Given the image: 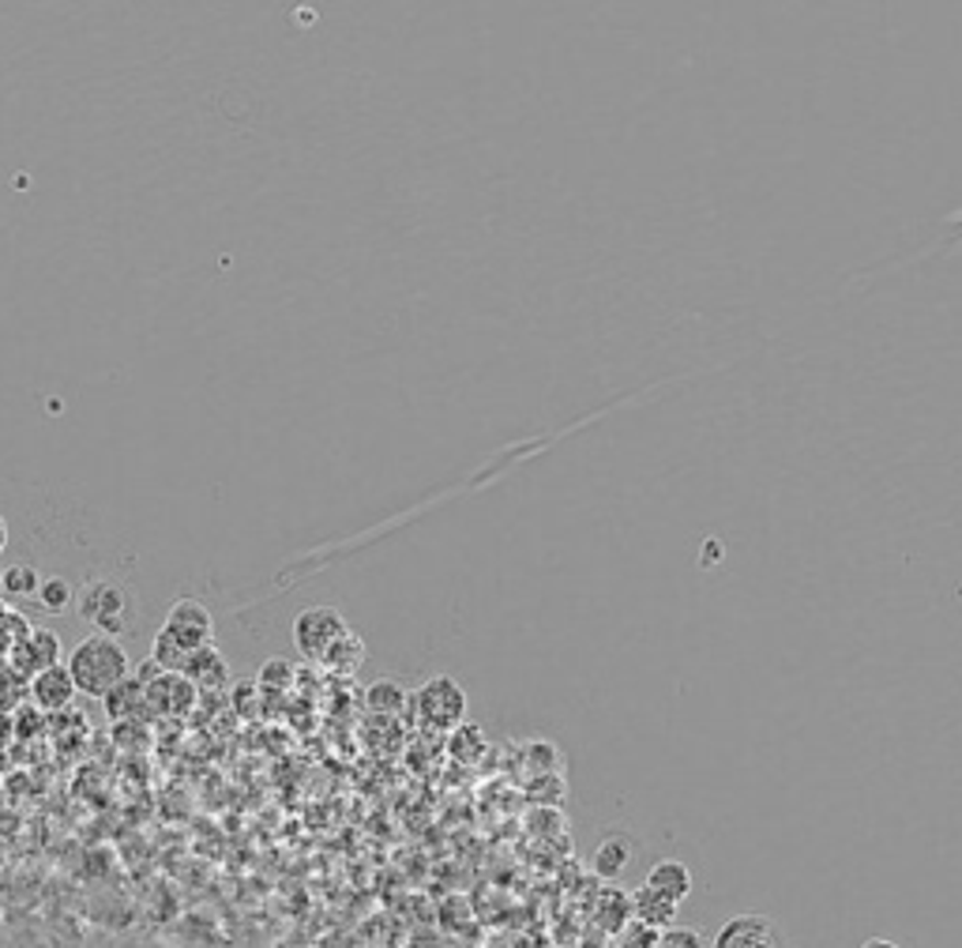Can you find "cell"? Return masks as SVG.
I'll return each instance as SVG.
<instances>
[{
    "instance_id": "cell-6",
    "label": "cell",
    "mask_w": 962,
    "mask_h": 948,
    "mask_svg": "<svg viewBox=\"0 0 962 948\" xmlns=\"http://www.w3.org/2000/svg\"><path fill=\"white\" fill-rule=\"evenodd\" d=\"M162 632H170L173 640L184 647V652H196V647L215 644V618L211 610L196 599H178L166 610Z\"/></svg>"
},
{
    "instance_id": "cell-20",
    "label": "cell",
    "mask_w": 962,
    "mask_h": 948,
    "mask_svg": "<svg viewBox=\"0 0 962 948\" xmlns=\"http://www.w3.org/2000/svg\"><path fill=\"white\" fill-rule=\"evenodd\" d=\"M34 599L42 602V610H46V613H65V610H72L76 591H72V584H68L65 576H42V587H38V595H34Z\"/></svg>"
},
{
    "instance_id": "cell-4",
    "label": "cell",
    "mask_w": 962,
    "mask_h": 948,
    "mask_svg": "<svg viewBox=\"0 0 962 948\" xmlns=\"http://www.w3.org/2000/svg\"><path fill=\"white\" fill-rule=\"evenodd\" d=\"M347 632H350L347 618H342L335 606H308V610H302L294 618V644L297 652L313 658V663H320Z\"/></svg>"
},
{
    "instance_id": "cell-23",
    "label": "cell",
    "mask_w": 962,
    "mask_h": 948,
    "mask_svg": "<svg viewBox=\"0 0 962 948\" xmlns=\"http://www.w3.org/2000/svg\"><path fill=\"white\" fill-rule=\"evenodd\" d=\"M527 798L542 810H557L564 802V776H531L527 783Z\"/></svg>"
},
{
    "instance_id": "cell-1",
    "label": "cell",
    "mask_w": 962,
    "mask_h": 948,
    "mask_svg": "<svg viewBox=\"0 0 962 948\" xmlns=\"http://www.w3.org/2000/svg\"><path fill=\"white\" fill-rule=\"evenodd\" d=\"M65 666H68V674H72L76 689L83 692V697H94V700L110 697L121 681L132 678L128 647L113 636H99V632L79 640L72 652H68Z\"/></svg>"
},
{
    "instance_id": "cell-18",
    "label": "cell",
    "mask_w": 962,
    "mask_h": 948,
    "mask_svg": "<svg viewBox=\"0 0 962 948\" xmlns=\"http://www.w3.org/2000/svg\"><path fill=\"white\" fill-rule=\"evenodd\" d=\"M147 658H151V663L162 674H181L184 663H189V652H184V647L170 636V632L158 629L155 632V644H151V655H147Z\"/></svg>"
},
{
    "instance_id": "cell-19",
    "label": "cell",
    "mask_w": 962,
    "mask_h": 948,
    "mask_svg": "<svg viewBox=\"0 0 962 948\" xmlns=\"http://www.w3.org/2000/svg\"><path fill=\"white\" fill-rule=\"evenodd\" d=\"M42 587V576L34 573L31 565H8L4 573H0V591L8 595V599H31V595H38Z\"/></svg>"
},
{
    "instance_id": "cell-21",
    "label": "cell",
    "mask_w": 962,
    "mask_h": 948,
    "mask_svg": "<svg viewBox=\"0 0 962 948\" xmlns=\"http://www.w3.org/2000/svg\"><path fill=\"white\" fill-rule=\"evenodd\" d=\"M294 681H297V670L286 663V658H268V663L260 666V674H256V689H260L263 697H271V692H286Z\"/></svg>"
},
{
    "instance_id": "cell-5",
    "label": "cell",
    "mask_w": 962,
    "mask_h": 948,
    "mask_svg": "<svg viewBox=\"0 0 962 948\" xmlns=\"http://www.w3.org/2000/svg\"><path fill=\"white\" fill-rule=\"evenodd\" d=\"M49 666H60V636L49 629H34L26 632L23 640H15L12 647H8V670L15 674V678L31 681L38 678L42 670H49Z\"/></svg>"
},
{
    "instance_id": "cell-14",
    "label": "cell",
    "mask_w": 962,
    "mask_h": 948,
    "mask_svg": "<svg viewBox=\"0 0 962 948\" xmlns=\"http://www.w3.org/2000/svg\"><path fill=\"white\" fill-rule=\"evenodd\" d=\"M632 855H635V843L629 836H609L598 843L595 858H590V869H595V877H602V881H616V877L632 866Z\"/></svg>"
},
{
    "instance_id": "cell-9",
    "label": "cell",
    "mask_w": 962,
    "mask_h": 948,
    "mask_svg": "<svg viewBox=\"0 0 962 948\" xmlns=\"http://www.w3.org/2000/svg\"><path fill=\"white\" fill-rule=\"evenodd\" d=\"M76 681L72 674H68V666H49V670H42L38 678L26 681V697H31V704L38 711H46V715H53V711H65L68 704L76 700Z\"/></svg>"
},
{
    "instance_id": "cell-10",
    "label": "cell",
    "mask_w": 962,
    "mask_h": 948,
    "mask_svg": "<svg viewBox=\"0 0 962 948\" xmlns=\"http://www.w3.org/2000/svg\"><path fill=\"white\" fill-rule=\"evenodd\" d=\"M181 678H189L196 689L218 692V689H226V685H229V663H226V655L218 652L215 644L196 647V652H189V663H184Z\"/></svg>"
},
{
    "instance_id": "cell-11",
    "label": "cell",
    "mask_w": 962,
    "mask_h": 948,
    "mask_svg": "<svg viewBox=\"0 0 962 948\" xmlns=\"http://www.w3.org/2000/svg\"><path fill=\"white\" fill-rule=\"evenodd\" d=\"M629 895H632V918L640 922V926L658 929V934L669 926H677V907H681V903H674L669 895L655 892L650 884H640V889L629 892Z\"/></svg>"
},
{
    "instance_id": "cell-22",
    "label": "cell",
    "mask_w": 962,
    "mask_h": 948,
    "mask_svg": "<svg viewBox=\"0 0 962 948\" xmlns=\"http://www.w3.org/2000/svg\"><path fill=\"white\" fill-rule=\"evenodd\" d=\"M527 771L531 776H561V749L553 742L527 745Z\"/></svg>"
},
{
    "instance_id": "cell-8",
    "label": "cell",
    "mask_w": 962,
    "mask_h": 948,
    "mask_svg": "<svg viewBox=\"0 0 962 948\" xmlns=\"http://www.w3.org/2000/svg\"><path fill=\"white\" fill-rule=\"evenodd\" d=\"M711 948H779V934H774L771 918L748 911V915L729 918L711 941Z\"/></svg>"
},
{
    "instance_id": "cell-7",
    "label": "cell",
    "mask_w": 962,
    "mask_h": 948,
    "mask_svg": "<svg viewBox=\"0 0 962 948\" xmlns=\"http://www.w3.org/2000/svg\"><path fill=\"white\" fill-rule=\"evenodd\" d=\"M144 689H147V711H151V715H162V719L189 715L200 700V689L189 678H181V674H158V678L151 685H144Z\"/></svg>"
},
{
    "instance_id": "cell-24",
    "label": "cell",
    "mask_w": 962,
    "mask_h": 948,
    "mask_svg": "<svg viewBox=\"0 0 962 948\" xmlns=\"http://www.w3.org/2000/svg\"><path fill=\"white\" fill-rule=\"evenodd\" d=\"M658 948H711V945H708V937H703L700 929L669 926V929H661Z\"/></svg>"
},
{
    "instance_id": "cell-25",
    "label": "cell",
    "mask_w": 962,
    "mask_h": 948,
    "mask_svg": "<svg viewBox=\"0 0 962 948\" xmlns=\"http://www.w3.org/2000/svg\"><path fill=\"white\" fill-rule=\"evenodd\" d=\"M861 948H898V945L887 941V937H869V941H864Z\"/></svg>"
},
{
    "instance_id": "cell-16",
    "label": "cell",
    "mask_w": 962,
    "mask_h": 948,
    "mask_svg": "<svg viewBox=\"0 0 962 948\" xmlns=\"http://www.w3.org/2000/svg\"><path fill=\"white\" fill-rule=\"evenodd\" d=\"M320 663L328 666V670H335V674H354L358 666L365 663V644H361V636L350 629L347 636H342L339 644H335L331 652L320 658Z\"/></svg>"
},
{
    "instance_id": "cell-2",
    "label": "cell",
    "mask_w": 962,
    "mask_h": 948,
    "mask_svg": "<svg viewBox=\"0 0 962 948\" xmlns=\"http://www.w3.org/2000/svg\"><path fill=\"white\" fill-rule=\"evenodd\" d=\"M79 613H83V621H91L99 636L121 640L136 625V595L121 579H94L79 595Z\"/></svg>"
},
{
    "instance_id": "cell-12",
    "label": "cell",
    "mask_w": 962,
    "mask_h": 948,
    "mask_svg": "<svg viewBox=\"0 0 962 948\" xmlns=\"http://www.w3.org/2000/svg\"><path fill=\"white\" fill-rule=\"evenodd\" d=\"M643 884H650L655 892L669 895L674 903H684L688 895H692V889H695L692 869H688L684 862H677V858H661V862L650 866L647 869V881H643Z\"/></svg>"
},
{
    "instance_id": "cell-26",
    "label": "cell",
    "mask_w": 962,
    "mask_h": 948,
    "mask_svg": "<svg viewBox=\"0 0 962 948\" xmlns=\"http://www.w3.org/2000/svg\"><path fill=\"white\" fill-rule=\"evenodd\" d=\"M8 546V523H4V516H0V550Z\"/></svg>"
},
{
    "instance_id": "cell-3",
    "label": "cell",
    "mask_w": 962,
    "mask_h": 948,
    "mask_svg": "<svg viewBox=\"0 0 962 948\" xmlns=\"http://www.w3.org/2000/svg\"><path fill=\"white\" fill-rule=\"evenodd\" d=\"M410 708H414V719H418L426 731L452 734L455 726L466 723V692H463V685H459L455 678H448V674L429 678L426 685H421V689L410 697Z\"/></svg>"
},
{
    "instance_id": "cell-13",
    "label": "cell",
    "mask_w": 962,
    "mask_h": 948,
    "mask_svg": "<svg viewBox=\"0 0 962 948\" xmlns=\"http://www.w3.org/2000/svg\"><path fill=\"white\" fill-rule=\"evenodd\" d=\"M105 700V715L113 719V723H132V719H151V711H147V689L139 685L136 678L121 681L117 689L110 692Z\"/></svg>"
},
{
    "instance_id": "cell-15",
    "label": "cell",
    "mask_w": 962,
    "mask_h": 948,
    "mask_svg": "<svg viewBox=\"0 0 962 948\" xmlns=\"http://www.w3.org/2000/svg\"><path fill=\"white\" fill-rule=\"evenodd\" d=\"M406 704H410V692H406L399 681L381 678V681H373L365 689V708L373 711V715H387V719L403 715Z\"/></svg>"
},
{
    "instance_id": "cell-17",
    "label": "cell",
    "mask_w": 962,
    "mask_h": 948,
    "mask_svg": "<svg viewBox=\"0 0 962 948\" xmlns=\"http://www.w3.org/2000/svg\"><path fill=\"white\" fill-rule=\"evenodd\" d=\"M485 749H489V742H485L482 726H474V723H463L448 734V753H452L455 760H482Z\"/></svg>"
}]
</instances>
